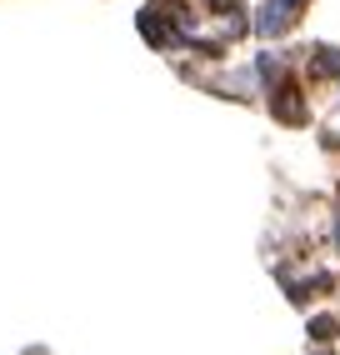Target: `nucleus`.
I'll use <instances>...</instances> for the list:
<instances>
[{
	"label": "nucleus",
	"mask_w": 340,
	"mask_h": 355,
	"mask_svg": "<svg viewBox=\"0 0 340 355\" xmlns=\"http://www.w3.org/2000/svg\"><path fill=\"white\" fill-rule=\"evenodd\" d=\"M180 31H185V15L180 10H160V6H145L140 10V35L151 45H180Z\"/></svg>",
	"instance_id": "f257e3e1"
},
{
	"label": "nucleus",
	"mask_w": 340,
	"mask_h": 355,
	"mask_svg": "<svg viewBox=\"0 0 340 355\" xmlns=\"http://www.w3.org/2000/svg\"><path fill=\"white\" fill-rule=\"evenodd\" d=\"M271 110H275V121H285V125H300V121H305L300 85H296V80H280V85H275V101H271Z\"/></svg>",
	"instance_id": "f03ea898"
},
{
	"label": "nucleus",
	"mask_w": 340,
	"mask_h": 355,
	"mask_svg": "<svg viewBox=\"0 0 340 355\" xmlns=\"http://www.w3.org/2000/svg\"><path fill=\"white\" fill-rule=\"evenodd\" d=\"M290 20H296V10L285 6V0H275V6H260V15H255V31L260 35H280Z\"/></svg>",
	"instance_id": "7ed1b4c3"
},
{
	"label": "nucleus",
	"mask_w": 340,
	"mask_h": 355,
	"mask_svg": "<svg viewBox=\"0 0 340 355\" xmlns=\"http://www.w3.org/2000/svg\"><path fill=\"white\" fill-rule=\"evenodd\" d=\"M315 76H340V51L321 45V51H315Z\"/></svg>",
	"instance_id": "20e7f679"
},
{
	"label": "nucleus",
	"mask_w": 340,
	"mask_h": 355,
	"mask_svg": "<svg viewBox=\"0 0 340 355\" xmlns=\"http://www.w3.org/2000/svg\"><path fill=\"white\" fill-rule=\"evenodd\" d=\"M335 330H340L335 315H315V320H310V340H321V345H325V340H335Z\"/></svg>",
	"instance_id": "39448f33"
},
{
	"label": "nucleus",
	"mask_w": 340,
	"mask_h": 355,
	"mask_svg": "<svg viewBox=\"0 0 340 355\" xmlns=\"http://www.w3.org/2000/svg\"><path fill=\"white\" fill-rule=\"evenodd\" d=\"M215 15H240V0H205Z\"/></svg>",
	"instance_id": "423d86ee"
},
{
	"label": "nucleus",
	"mask_w": 340,
	"mask_h": 355,
	"mask_svg": "<svg viewBox=\"0 0 340 355\" xmlns=\"http://www.w3.org/2000/svg\"><path fill=\"white\" fill-rule=\"evenodd\" d=\"M285 6H290V10H300V6H305V0H285Z\"/></svg>",
	"instance_id": "0eeeda50"
},
{
	"label": "nucleus",
	"mask_w": 340,
	"mask_h": 355,
	"mask_svg": "<svg viewBox=\"0 0 340 355\" xmlns=\"http://www.w3.org/2000/svg\"><path fill=\"white\" fill-rule=\"evenodd\" d=\"M335 241H340V220H335Z\"/></svg>",
	"instance_id": "6e6552de"
}]
</instances>
